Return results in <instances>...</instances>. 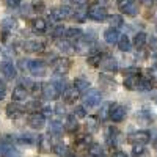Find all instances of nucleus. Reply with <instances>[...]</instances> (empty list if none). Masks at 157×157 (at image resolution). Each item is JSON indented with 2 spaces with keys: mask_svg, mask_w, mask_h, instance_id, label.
Masks as SVG:
<instances>
[{
  "mask_svg": "<svg viewBox=\"0 0 157 157\" xmlns=\"http://www.w3.org/2000/svg\"><path fill=\"white\" fill-rule=\"evenodd\" d=\"M83 38V32L80 29H75V27H71V29H66V33H64V39H68L69 43H75L78 39Z\"/></svg>",
  "mask_w": 157,
  "mask_h": 157,
  "instance_id": "15",
  "label": "nucleus"
},
{
  "mask_svg": "<svg viewBox=\"0 0 157 157\" xmlns=\"http://www.w3.org/2000/svg\"><path fill=\"white\" fill-rule=\"evenodd\" d=\"M63 129H64V126H63L60 121L54 120V121H50V124H49V134H55V135H60Z\"/></svg>",
  "mask_w": 157,
  "mask_h": 157,
  "instance_id": "31",
  "label": "nucleus"
},
{
  "mask_svg": "<svg viewBox=\"0 0 157 157\" xmlns=\"http://www.w3.org/2000/svg\"><path fill=\"white\" fill-rule=\"evenodd\" d=\"M146 41H148L146 33H145V32H138V33H135V36H134V43H132V44H134L137 49H141V47H145Z\"/></svg>",
  "mask_w": 157,
  "mask_h": 157,
  "instance_id": "29",
  "label": "nucleus"
},
{
  "mask_svg": "<svg viewBox=\"0 0 157 157\" xmlns=\"http://www.w3.org/2000/svg\"><path fill=\"white\" fill-rule=\"evenodd\" d=\"M98 124H99V120L98 118H88V123H86V129L90 132H94L98 129Z\"/></svg>",
  "mask_w": 157,
  "mask_h": 157,
  "instance_id": "37",
  "label": "nucleus"
},
{
  "mask_svg": "<svg viewBox=\"0 0 157 157\" xmlns=\"http://www.w3.org/2000/svg\"><path fill=\"white\" fill-rule=\"evenodd\" d=\"M149 46H151V50H157V38L149 39Z\"/></svg>",
  "mask_w": 157,
  "mask_h": 157,
  "instance_id": "49",
  "label": "nucleus"
},
{
  "mask_svg": "<svg viewBox=\"0 0 157 157\" xmlns=\"http://www.w3.org/2000/svg\"><path fill=\"white\" fill-rule=\"evenodd\" d=\"M116 44L121 52H130V49H132V41H130V38L127 35H121Z\"/></svg>",
  "mask_w": 157,
  "mask_h": 157,
  "instance_id": "22",
  "label": "nucleus"
},
{
  "mask_svg": "<svg viewBox=\"0 0 157 157\" xmlns=\"http://www.w3.org/2000/svg\"><path fill=\"white\" fill-rule=\"evenodd\" d=\"M74 88H75L80 94H85V93H88V91L91 90L90 82L86 80V78H83V77H77V78H75V80H74Z\"/></svg>",
  "mask_w": 157,
  "mask_h": 157,
  "instance_id": "16",
  "label": "nucleus"
},
{
  "mask_svg": "<svg viewBox=\"0 0 157 157\" xmlns=\"http://www.w3.org/2000/svg\"><path fill=\"white\" fill-rule=\"evenodd\" d=\"M71 68V61L68 58H55L52 63V69H54L55 75H64Z\"/></svg>",
  "mask_w": 157,
  "mask_h": 157,
  "instance_id": "5",
  "label": "nucleus"
},
{
  "mask_svg": "<svg viewBox=\"0 0 157 157\" xmlns=\"http://www.w3.org/2000/svg\"><path fill=\"white\" fill-rule=\"evenodd\" d=\"M64 33H66V29L63 27V25H57V27L52 30V38L55 39H61L64 36Z\"/></svg>",
  "mask_w": 157,
  "mask_h": 157,
  "instance_id": "36",
  "label": "nucleus"
},
{
  "mask_svg": "<svg viewBox=\"0 0 157 157\" xmlns=\"http://www.w3.org/2000/svg\"><path fill=\"white\" fill-rule=\"evenodd\" d=\"M124 74H127V75H138L140 74V69L138 68H126L124 69Z\"/></svg>",
  "mask_w": 157,
  "mask_h": 157,
  "instance_id": "44",
  "label": "nucleus"
},
{
  "mask_svg": "<svg viewBox=\"0 0 157 157\" xmlns=\"http://www.w3.org/2000/svg\"><path fill=\"white\" fill-rule=\"evenodd\" d=\"M132 152H134V157H140L143 152H145V146H143V145H134Z\"/></svg>",
  "mask_w": 157,
  "mask_h": 157,
  "instance_id": "42",
  "label": "nucleus"
},
{
  "mask_svg": "<svg viewBox=\"0 0 157 157\" xmlns=\"http://www.w3.org/2000/svg\"><path fill=\"white\" fill-rule=\"evenodd\" d=\"M107 22L110 24V27H112V29H116V30L124 25L123 16H120V14H112V16H107Z\"/></svg>",
  "mask_w": 157,
  "mask_h": 157,
  "instance_id": "28",
  "label": "nucleus"
},
{
  "mask_svg": "<svg viewBox=\"0 0 157 157\" xmlns=\"http://www.w3.org/2000/svg\"><path fill=\"white\" fill-rule=\"evenodd\" d=\"M88 154L91 157H105V149L99 143H91L88 148Z\"/></svg>",
  "mask_w": 157,
  "mask_h": 157,
  "instance_id": "23",
  "label": "nucleus"
},
{
  "mask_svg": "<svg viewBox=\"0 0 157 157\" xmlns=\"http://www.w3.org/2000/svg\"><path fill=\"white\" fill-rule=\"evenodd\" d=\"M141 3L146 5V6H151V5L154 3V0H141Z\"/></svg>",
  "mask_w": 157,
  "mask_h": 157,
  "instance_id": "52",
  "label": "nucleus"
},
{
  "mask_svg": "<svg viewBox=\"0 0 157 157\" xmlns=\"http://www.w3.org/2000/svg\"><path fill=\"white\" fill-rule=\"evenodd\" d=\"M66 157H74V155H66Z\"/></svg>",
  "mask_w": 157,
  "mask_h": 157,
  "instance_id": "55",
  "label": "nucleus"
},
{
  "mask_svg": "<svg viewBox=\"0 0 157 157\" xmlns=\"http://www.w3.org/2000/svg\"><path fill=\"white\" fill-rule=\"evenodd\" d=\"M78 96H80V93H78L74 86H66L64 91H63V99H64V102H68V104H74L78 99Z\"/></svg>",
  "mask_w": 157,
  "mask_h": 157,
  "instance_id": "13",
  "label": "nucleus"
},
{
  "mask_svg": "<svg viewBox=\"0 0 157 157\" xmlns=\"http://www.w3.org/2000/svg\"><path fill=\"white\" fill-rule=\"evenodd\" d=\"M127 115V109L121 104H110V115L109 118L113 123H121Z\"/></svg>",
  "mask_w": 157,
  "mask_h": 157,
  "instance_id": "4",
  "label": "nucleus"
},
{
  "mask_svg": "<svg viewBox=\"0 0 157 157\" xmlns=\"http://www.w3.org/2000/svg\"><path fill=\"white\" fill-rule=\"evenodd\" d=\"M29 63H30V60H19V68L21 69H29Z\"/></svg>",
  "mask_w": 157,
  "mask_h": 157,
  "instance_id": "46",
  "label": "nucleus"
},
{
  "mask_svg": "<svg viewBox=\"0 0 157 157\" xmlns=\"http://www.w3.org/2000/svg\"><path fill=\"white\" fill-rule=\"evenodd\" d=\"M41 113H43L44 116H50L52 113H54V109H52V107H44V109L41 110Z\"/></svg>",
  "mask_w": 157,
  "mask_h": 157,
  "instance_id": "47",
  "label": "nucleus"
},
{
  "mask_svg": "<svg viewBox=\"0 0 157 157\" xmlns=\"http://www.w3.org/2000/svg\"><path fill=\"white\" fill-rule=\"evenodd\" d=\"M120 8H121V11L124 13V14H127V16H137V13H138V5L134 2V0H129V2H126Z\"/></svg>",
  "mask_w": 157,
  "mask_h": 157,
  "instance_id": "19",
  "label": "nucleus"
},
{
  "mask_svg": "<svg viewBox=\"0 0 157 157\" xmlns=\"http://www.w3.org/2000/svg\"><path fill=\"white\" fill-rule=\"evenodd\" d=\"M41 94H43V98L46 99V101H55V99H58L60 98V90L52 83V82H49V83H44L43 85V91H41Z\"/></svg>",
  "mask_w": 157,
  "mask_h": 157,
  "instance_id": "6",
  "label": "nucleus"
},
{
  "mask_svg": "<svg viewBox=\"0 0 157 157\" xmlns=\"http://www.w3.org/2000/svg\"><path fill=\"white\" fill-rule=\"evenodd\" d=\"M101 60H102V55H101V52H98V50L91 52V54L88 55V63L93 64V66H98V64H101Z\"/></svg>",
  "mask_w": 157,
  "mask_h": 157,
  "instance_id": "33",
  "label": "nucleus"
},
{
  "mask_svg": "<svg viewBox=\"0 0 157 157\" xmlns=\"http://www.w3.org/2000/svg\"><path fill=\"white\" fill-rule=\"evenodd\" d=\"M54 112H57L58 115H64V105L63 104H57V107H55Z\"/></svg>",
  "mask_w": 157,
  "mask_h": 157,
  "instance_id": "48",
  "label": "nucleus"
},
{
  "mask_svg": "<svg viewBox=\"0 0 157 157\" xmlns=\"http://www.w3.org/2000/svg\"><path fill=\"white\" fill-rule=\"evenodd\" d=\"M21 3H22V0H5V5L8 8H13V10L21 6Z\"/></svg>",
  "mask_w": 157,
  "mask_h": 157,
  "instance_id": "43",
  "label": "nucleus"
},
{
  "mask_svg": "<svg viewBox=\"0 0 157 157\" xmlns=\"http://www.w3.org/2000/svg\"><path fill=\"white\" fill-rule=\"evenodd\" d=\"M30 6H32V10H33L35 13H43V11L46 10V3H44V0H33Z\"/></svg>",
  "mask_w": 157,
  "mask_h": 157,
  "instance_id": "35",
  "label": "nucleus"
},
{
  "mask_svg": "<svg viewBox=\"0 0 157 157\" xmlns=\"http://www.w3.org/2000/svg\"><path fill=\"white\" fill-rule=\"evenodd\" d=\"M24 50L27 52H43L44 50V43L38 41V39H29L24 43Z\"/></svg>",
  "mask_w": 157,
  "mask_h": 157,
  "instance_id": "14",
  "label": "nucleus"
},
{
  "mask_svg": "<svg viewBox=\"0 0 157 157\" xmlns=\"http://www.w3.org/2000/svg\"><path fill=\"white\" fill-rule=\"evenodd\" d=\"M120 32H118L116 29H107L105 32H104V39H105V43L107 44H116L118 43V39H120Z\"/></svg>",
  "mask_w": 157,
  "mask_h": 157,
  "instance_id": "18",
  "label": "nucleus"
},
{
  "mask_svg": "<svg viewBox=\"0 0 157 157\" xmlns=\"http://www.w3.org/2000/svg\"><path fill=\"white\" fill-rule=\"evenodd\" d=\"M27 98H29V91L22 85H19L13 90V101L14 102H24V101H27Z\"/></svg>",
  "mask_w": 157,
  "mask_h": 157,
  "instance_id": "17",
  "label": "nucleus"
},
{
  "mask_svg": "<svg viewBox=\"0 0 157 157\" xmlns=\"http://www.w3.org/2000/svg\"><path fill=\"white\" fill-rule=\"evenodd\" d=\"M138 83H140V77L138 75H127L124 78V88L129 90V91H134L138 88Z\"/></svg>",
  "mask_w": 157,
  "mask_h": 157,
  "instance_id": "24",
  "label": "nucleus"
},
{
  "mask_svg": "<svg viewBox=\"0 0 157 157\" xmlns=\"http://www.w3.org/2000/svg\"><path fill=\"white\" fill-rule=\"evenodd\" d=\"M50 82L60 90V93H63L64 88H66V82H64V77H63V75H55V77H52Z\"/></svg>",
  "mask_w": 157,
  "mask_h": 157,
  "instance_id": "32",
  "label": "nucleus"
},
{
  "mask_svg": "<svg viewBox=\"0 0 157 157\" xmlns=\"http://www.w3.org/2000/svg\"><path fill=\"white\" fill-rule=\"evenodd\" d=\"M16 27H17V22H16L14 17H5L2 21V24H0V29H2V32H5V33H11Z\"/></svg>",
  "mask_w": 157,
  "mask_h": 157,
  "instance_id": "21",
  "label": "nucleus"
},
{
  "mask_svg": "<svg viewBox=\"0 0 157 157\" xmlns=\"http://www.w3.org/2000/svg\"><path fill=\"white\" fill-rule=\"evenodd\" d=\"M6 94V86H5V82L0 80V99H3Z\"/></svg>",
  "mask_w": 157,
  "mask_h": 157,
  "instance_id": "45",
  "label": "nucleus"
},
{
  "mask_svg": "<svg viewBox=\"0 0 157 157\" xmlns=\"http://www.w3.org/2000/svg\"><path fill=\"white\" fill-rule=\"evenodd\" d=\"M88 17L93 19L96 22H102L107 19V10L104 5H99V3H93L88 6Z\"/></svg>",
  "mask_w": 157,
  "mask_h": 157,
  "instance_id": "1",
  "label": "nucleus"
},
{
  "mask_svg": "<svg viewBox=\"0 0 157 157\" xmlns=\"http://www.w3.org/2000/svg\"><path fill=\"white\" fill-rule=\"evenodd\" d=\"M151 88H152V82L151 80H141V78H140V83H138L137 90H140V91H149Z\"/></svg>",
  "mask_w": 157,
  "mask_h": 157,
  "instance_id": "39",
  "label": "nucleus"
},
{
  "mask_svg": "<svg viewBox=\"0 0 157 157\" xmlns=\"http://www.w3.org/2000/svg\"><path fill=\"white\" fill-rule=\"evenodd\" d=\"M57 47L64 54H74V44L69 43L68 39H57Z\"/></svg>",
  "mask_w": 157,
  "mask_h": 157,
  "instance_id": "26",
  "label": "nucleus"
},
{
  "mask_svg": "<svg viewBox=\"0 0 157 157\" xmlns=\"http://www.w3.org/2000/svg\"><path fill=\"white\" fill-rule=\"evenodd\" d=\"M74 52H77V54H80V55H90L91 52H93V43L86 41L85 38L78 39V41L74 43Z\"/></svg>",
  "mask_w": 157,
  "mask_h": 157,
  "instance_id": "9",
  "label": "nucleus"
},
{
  "mask_svg": "<svg viewBox=\"0 0 157 157\" xmlns=\"http://www.w3.org/2000/svg\"><path fill=\"white\" fill-rule=\"evenodd\" d=\"M64 129L68 130V132H75L78 129V123H77V118L74 115H68L66 116V121H64Z\"/></svg>",
  "mask_w": 157,
  "mask_h": 157,
  "instance_id": "27",
  "label": "nucleus"
},
{
  "mask_svg": "<svg viewBox=\"0 0 157 157\" xmlns=\"http://www.w3.org/2000/svg\"><path fill=\"white\" fill-rule=\"evenodd\" d=\"M99 104H102V94H101V91L99 90H94V88H91L88 93L83 94V107H96L99 105Z\"/></svg>",
  "mask_w": 157,
  "mask_h": 157,
  "instance_id": "2",
  "label": "nucleus"
},
{
  "mask_svg": "<svg viewBox=\"0 0 157 157\" xmlns=\"http://www.w3.org/2000/svg\"><path fill=\"white\" fill-rule=\"evenodd\" d=\"M0 157H21V152L11 143L2 140L0 141Z\"/></svg>",
  "mask_w": 157,
  "mask_h": 157,
  "instance_id": "10",
  "label": "nucleus"
},
{
  "mask_svg": "<svg viewBox=\"0 0 157 157\" xmlns=\"http://www.w3.org/2000/svg\"><path fill=\"white\" fill-rule=\"evenodd\" d=\"M75 118H85L86 116V109L83 107V105H77L75 109H74V113H72Z\"/></svg>",
  "mask_w": 157,
  "mask_h": 157,
  "instance_id": "40",
  "label": "nucleus"
},
{
  "mask_svg": "<svg viewBox=\"0 0 157 157\" xmlns=\"http://www.w3.org/2000/svg\"><path fill=\"white\" fill-rule=\"evenodd\" d=\"M29 71L36 75V77H41V75H46L47 72V66L43 60H30L29 63Z\"/></svg>",
  "mask_w": 157,
  "mask_h": 157,
  "instance_id": "7",
  "label": "nucleus"
},
{
  "mask_svg": "<svg viewBox=\"0 0 157 157\" xmlns=\"http://www.w3.org/2000/svg\"><path fill=\"white\" fill-rule=\"evenodd\" d=\"M99 66H101L104 71H107V72H115V71L118 69V63H116V60H115L113 57L107 55V57H104V58L101 60Z\"/></svg>",
  "mask_w": 157,
  "mask_h": 157,
  "instance_id": "12",
  "label": "nucleus"
},
{
  "mask_svg": "<svg viewBox=\"0 0 157 157\" xmlns=\"http://www.w3.org/2000/svg\"><path fill=\"white\" fill-rule=\"evenodd\" d=\"M0 72H2L6 78H16L17 77V69L11 61H2L0 63Z\"/></svg>",
  "mask_w": 157,
  "mask_h": 157,
  "instance_id": "11",
  "label": "nucleus"
},
{
  "mask_svg": "<svg viewBox=\"0 0 157 157\" xmlns=\"http://www.w3.org/2000/svg\"><path fill=\"white\" fill-rule=\"evenodd\" d=\"M149 140H151L149 130H137V132L129 134V137H127L129 143H132V145H143V146H145Z\"/></svg>",
  "mask_w": 157,
  "mask_h": 157,
  "instance_id": "3",
  "label": "nucleus"
},
{
  "mask_svg": "<svg viewBox=\"0 0 157 157\" xmlns=\"http://www.w3.org/2000/svg\"><path fill=\"white\" fill-rule=\"evenodd\" d=\"M109 115H110V104H105V105L101 109V112H99V120H101V121L107 120Z\"/></svg>",
  "mask_w": 157,
  "mask_h": 157,
  "instance_id": "38",
  "label": "nucleus"
},
{
  "mask_svg": "<svg viewBox=\"0 0 157 157\" xmlns=\"http://www.w3.org/2000/svg\"><path fill=\"white\" fill-rule=\"evenodd\" d=\"M116 2H118V5H120V6H123L126 2H129V0H116Z\"/></svg>",
  "mask_w": 157,
  "mask_h": 157,
  "instance_id": "53",
  "label": "nucleus"
},
{
  "mask_svg": "<svg viewBox=\"0 0 157 157\" xmlns=\"http://www.w3.org/2000/svg\"><path fill=\"white\" fill-rule=\"evenodd\" d=\"M154 148H155V149H157V140H155V141H154Z\"/></svg>",
  "mask_w": 157,
  "mask_h": 157,
  "instance_id": "54",
  "label": "nucleus"
},
{
  "mask_svg": "<svg viewBox=\"0 0 157 157\" xmlns=\"http://www.w3.org/2000/svg\"><path fill=\"white\" fill-rule=\"evenodd\" d=\"M32 27L36 33H44V32H47V21L43 17H36L32 22Z\"/></svg>",
  "mask_w": 157,
  "mask_h": 157,
  "instance_id": "25",
  "label": "nucleus"
},
{
  "mask_svg": "<svg viewBox=\"0 0 157 157\" xmlns=\"http://www.w3.org/2000/svg\"><path fill=\"white\" fill-rule=\"evenodd\" d=\"M155 32H157V25H155Z\"/></svg>",
  "mask_w": 157,
  "mask_h": 157,
  "instance_id": "56",
  "label": "nucleus"
},
{
  "mask_svg": "<svg viewBox=\"0 0 157 157\" xmlns=\"http://www.w3.org/2000/svg\"><path fill=\"white\" fill-rule=\"evenodd\" d=\"M38 146H39V149H41L43 152H50V151H54V145H52V140L49 138V135L39 137Z\"/></svg>",
  "mask_w": 157,
  "mask_h": 157,
  "instance_id": "20",
  "label": "nucleus"
},
{
  "mask_svg": "<svg viewBox=\"0 0 157 157\" xmlns=\"http://www.w3.org/2000/svg\"><path fill=\"white\" fill-rule=\"evenodd\" d=\"M29 126L35 130H39L46 126V116L41 112H35L29 116Z\"/></svg>",
  "mask_w": 157,
  "mask_h": 157,
  "instance_id": "8",
  "label": "nucleus"
},
{
  "mask_svg": "<svg viewBox=\"0 0 157 157\" xmlns=\"http://www.w3.org/2000/svg\"><path fill=\"white\" fill-rule=\"evenodd\" d=\"M113 157H127V155H126V152H123V151H115V152H113Z\"/></svg>",
  "mask_w": 157,
  "mask_h": 157,
  "instance_id": "51",
  "label": "nucleus"
},
{
  "mask_svg": "<svg viewBox=\"0 0 157 157\" xmlns=\"http://www.w3.org/2000/svg\"><path fill=\"white\" fill-rule=\"evenodd\" d=\"M6 115H8L10 118L21 115V109L17 107V102H14V104H8V105H6Z\"/></svg>",
  "mask_w": 157,
  "mask_h": 157,
  "instance_id": "34",
  "label": "nucleus"
},
{
  "mask_svg": "<svg viewBox=\"0 0 157 157\" xmlns=\"http://www.w3.org/2000/svg\"><path fill=\"white\" fill-rule=\"evenodd\" d=\"M72 17H74L77 22H85V21H86V17H88V8L78 6V10H74Z\"/></svg>",
  "mask_w": 157,
  "mask_h": 157,
  "instance_id": "30",
  "label": "nucleus"
},
{
  "mask_svg": "<svg viewBox=\"0 0 157 157\" xmlns=\"http://www.w3.org/2000/svg\"><path fill=\"white\" fill-rule=\"evenodd\" d=\"M54 151H55V154L60 155V157H66V155H68V154H66V148H64L63 145H55V146H54Z\"/></svg>",
  "mask_w": 157,
  "mask_h": 157,
  "instance_id": "41",
  "label": "nucleus"
},
{
  "mask_svg": "<svg viewBox=\"0 0 157 157\" xmlns=\"http://www.w3.org/2000/svg\"><path fill=\"white\" fill-rule=\"evenodd\" d=\"M71 2L75 5V6H85L86 3V0H71Z\"/></svg>",
  "mask_w": 157,
  "mask_h": 157,
  "instance_id": "50",
  "label": "nucleus"
}]
</instances>
